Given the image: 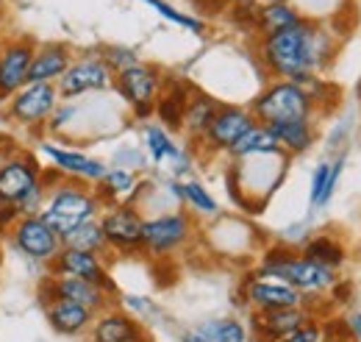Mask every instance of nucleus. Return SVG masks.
<instances>
[{
    "label": "nucleus",
    "instance_id": "obj_32",
    "mask_svg": "<svg viewBox=\"0 0 361 342\" xmlns=\"http://www.w3.org/2000/svg\"><path fill=\"white\" fill-rule=\"evenodd\" d=\"M180 201H183V204H189L195 212H200V214H217L220 212L217 201L212 198V192H209L200 181H183V184H180Z\"/></svg>",
    "mask_w": 361,
    "mask_h": 342
},
{
    "label": "nucleus",
    "instance_id": "obj_31",
    "mask_svg": "<svg viewBox=\"0 0 361 342\" xmlns=\"http://www.w3.org/2000/svg\"><path fill=\"white\" fill-rule=\"evenodd\" d=\"M145 148H147V153H150V159L156 162V165H161V162H176L180 156V148L170 139V134L161 129V126H147L145 129Z\"/></svg>",
    "mask_w": 361,
    "mask_h": 342
},
{
    "label": "nucleus",
    "instance_id": "obj_4",
    "mask_svg": "<svg viewBox=\"0 0 361 342\" xmlns=\"http://www.w3.org/2000/svg\"><path fill=\"white\" fill-rule=\"evenodd\" d=\"M317 112L314 100L295 84V81H272L253 103L250 114L259 126H278V123H298L312 120Z\"/></svg>",
    "mask_w": 361,
    "mask_h": 342
},
{
    "label": "nucleus",
    "instance_id": "obj_38",
    "mask_svg": "<svg viewBox=\"0 0 361 342\" xmlns=\"http://www.w3.org/2000/svg\"><path fill=\"white\" fill-rule=\"evenodd\" d=\"M328 172H331V165L328 162H319L312 172V187H309V204L317 209V204H319V195H322V189H325V181H328Z\"/></svg>",
    "mask_w": 361,
    "mask_h": 342
},
{
    "label": "nucleus",
    "instance_id": "obj_12",
    "mask_svg": "<svg viewBox=\"0 0 361 342\" xmlns=\"http://www.w3.org/2000/svg\"><path fill=\"white\" fill-rule=\"evenodd\" d=\"M37 45L28 37H17L0 45V100H8L14 92L28 84V67Z\"/></svg>",
    "mask_w": 361,
    "mask_h": 342
},
{
    "label": "nucleus",
    "instance_id": "obj_7",
    "mask_svg": "<svg viewBox=\"0 0 361 342\" xmlns=\"http://www.w3.org/2000/svg\"><path fill=\"white\" fill-rule=\"evenodd\" d=\"M11 242L25 259L53 261L61 251V237L47 225L39 214H25L11 225Z\"/></svg>",
    "mask_w": 361,
    "mask_h": 342
},
{
    "label": "nucleus",
    "instance_id": "obj_37",
    "mask_svg": "<svg viewBox=\"0 0 361 342\" xmlns=\"http://www.w3.org/2000/svg\"><path fill=\"white\" fill-rule=\"evenodd\" d=\"M345 170V156H339V159H334L331 162V172H328V181H325V189H322V195H319V204H317V209L319 206H325L331 198H334V192H336V184H339V175Z\"/></svg>",
    "mask_w": 361,
    "mask_h": 342
},
{
    "label": "nucleus",
    "instance_id": "obj_3",
    "mask_svg": "<svg viewBox=\"0 0 361 342\" xmlns=\"http://www.w3.org/2000/svg\"><path fill=\"white\" fill-rule=\"evenodd\" d=\"M259 276L278 278L289 287H295L300 295H317L336 287V273L317 264L303 254H292L289 248H272L264 254V261L259 267Z\"/></svg>",
    "mask_w": 361,
    "mask_h": 342
},
{
    "label": "nucleus",
    "instance_id": "obj_14",
    "mask_svg": "<svg viewBox=\"0 0 361 342\" xmlns=\"http://www.w3.org/2000/svg\"><path fill=\"white\" fill-rule=\"evenodd\" d=\"M39 295H42L45 306L50 300L61 298L81 303V306L92 309L94 314L109 306V293L106 290H100L97 284H90V281H81V278H67V276H47L42 287H39Z\"/></svg>",
    "mask_w": 361,
    "mask_h": 342
},
{
    "label": "nucleus",
    "instance_id": "obj_29",
    "mask_svg": "<svg viewBox=\"0 0 361 342\" xmlns=\"http://www.w3.org/2000/svg\"><path fill=\"white\" fill-rule=\"evenodd\" d=\"M278 151L281 148H278V142H275V136L270 134V129L256 123L228 153L233 159H245V156H262V153H278Z\"/></svg>",
    "mask_w": 361,
    "mask_h": 342
},
{
    "label": "nucleus",
    "instance_id": "obj_8",
    "mask_svg": "<svg viewBox=\"0 0 361 342\" xmlns=\"http://www.w3.org/2000/svg\"><path fill=\"white\" fill-rule=\"evenodd\" d=\"M192 237V220L183 212L159 214L142 225V248L153 256H167L183 248Z\"/></svg>",
    "mask_w": 361,
    "mask_h": 342
},
{
    "label": "nucleus",
    "instance_id": "obj_20",
    "mask_svg": "<svg viewBox=\"0 0 361 342\" xmlns=\"http://www.w3.org/2000/svg\"><path fill=\"white\" fill-rule=\"evenodd\" d=\"M42 153L53 159V167L67 175V178H75V181H100L106 175V165L97 162V159H90L78 151H70V148H59V145H50L45 142L42 145Z\"/></svg>",
    "mask_w": 361,
    "mask_h": 342
},
{
    "label": "nucleus",
    "instance_id": "obj_23",
    "mask_svg": "<svg viewBox=\"0 0 361 342\" xmlns=\"http://www.w3.org/2000/svg\"><path fill=\"white\" fill-rule=\"evenodd\" d=\"M303 17H300V11L295 8V6H289L286 0L283 3H264L262 8H259V17H256V34L264 40V37H272V34H278V31H286V28H292V25H298Z\"/></svg>",
    "mask_w": 361,
    "mask_h": 342
},
{
    "label": "nucleus",
    "instance_id": "obj_13",
    "mask_svg": "<svg viewBox=\"0 0 361 342\" xmlns=\"http://www.w3.org/2000/svg\"><path fill=\"white\" fill-rule=\"evenodd\" d=\"M142 214L128 204H117L100 217V228L106 237V245L123 254H134L142 248Z\"/></svg>",
    "mask_w": 361,
    "mask_h": 342
},
{
    "label": "nucleus",
    "instance_id": "obj_33",
    "mask_svg": "<svg viewBox=\"0 0 361 342\" xmlns=\"http://www.w3.org/2000/svg\"><path fill=\"white\" fill-rule=\"evenodd\" d=\"M142 3H147L156 14H161L164 20H170V23H176L180 28H186V31H192V34H203L206 31V25H203V20H197V17H189V14H183L178 11L176 6H170L167 0H142Z\"/></svg>",
    "mask_w": 361,
    "mask_h": 342
},
{
    "label": "nucleus",
    "instance_id": "obj_5",
    "mask_svg": "<svg viewBox=\"0 0 361 342\" xmlns=\"http://www.w3.org/2000/svg\"><path fill=\"white\" fill-rule=\"evenodd\" d=\"M117 92L126 98V103L134 109L136 117H150L156 112V100L161 95V73L150 64H134L114 76Z\"/></svg>",
    "mask_w": 361,
    "mask_h": 342
},
{
    "label": "nucleus",
    "instance_id": "obj_18",
    "mask_svg": "<svg viewBox=\"0 0 361 342\" xmlns=\"http://www.w3.org/2000/svg\"><path fill=\"white\" fill-rule=\"evenodd\" d=\"M92 342H147L145 329L139 320L120 312V309H106L103 314L94 317L92 323Z\"/></svg>",
    "mask_w": 361,
    "mask_h": 342
},
{
    "label": "nucleus",
    "instance_id": "obj_45",
    "mask_svg": "<svg viewBox=\"0 0 361 342\" xmlns=\"http://www.w3.org/2000/svg\"><path fill=\"white\" fill-rule=\"evenodd\" d=\"M267 3H283V0H267Z\"/></svg>",
    "mask_w": 361,
    "mask_h": 342
},
{
    "label": "nucleus",
    "instance_id": "obj_40",
    "mask_svg": "<svg viewBox=\"0 0 361 342\" xmlns=\"http://www.w3.org/2000/svg\"><path fill=\"white\" fill-rule=\"evenodd\" d=\"M20 220V212L14 206H0V234L3 231H11V225Z\"/></svg>",
    "mask_w": 361,
    "mask_h": 342
},
{
    "label": "nucleus",
    "instance_id": "obj_34",
    "mask_svg": "<svg viewBox=\"0 0 361 342\" xmlns=\"http://www.w3.org/2000/svg\"><path fill=\"white\" fill-rule=\"evenodd\" d=\"M100 59L106 61V67L117 76V73H123V70H128V67H134L139 64V59H136V53L131 47H106L103 53H100Z\"/></svg>",
    "mask_w": 361,
    "mask_h": 342
},
{
    "label": "nucleus",
    "instance_id": "obj_17",
    "mask_svg": "<svg viewBox=\"0 0 361 342\" xmlns=\"http://www.w3.org/2000/svg\"><path fill=\"white\" fill-rule=\"evenodd\" d=\"M312 314L306 306H292V309H270V312H256L253 314V331L259 342H281L286 334L309 323Z\"/></svg>",
    "mask_w": 361,
    "mask_h": 342
},
{
    "label": "nucleus",
    "instance_id": "obj_16",
    "mask_svg": "<svg viewBox=\"0 0 361 342\" xmlns=\"http://www.w3.org/2000/svg\"><path fill=\"white\" fill-rule=\"evenodd\" d=\"M245 298L256 312L292 309V306H303L306 303V298L295 287H289V284H283L278 278H267V276H250V281L245 287Z\"/></svg>",
    "mask_w": 361,
    "mask_h": 342
},
{
    "label": "nucleus",
    "instance_id": "obj_21",
    "mask_svg": "<svg viewBox=\"0 0 361 342\" xmlns=\"http://www.w3.org/2000/svg\"><path fill=\"white\" fill-rule=\"evenodd\" d=\"M47 323L53 331L64 334V337H75V334H84L87 329H92L94 323V312L81 306V303H73V300H50L45 306Z\"/></svg>",
    "mask_w": 361,
    "mask_h": 342
},
{
    "label": "nucleus",
    "instance_id": "obj_44",
    "mask_svg": "<svg viewBox=\"0 0 361 342\" xmlns=\"http://www.w3.org/2000/svg\"><path fill=\"white\" fill-rule=\"evenodd\" d=\"M0 267H3V248H0Z\"/></svg>",
    "mask_w": 361,
    "mask_h": 342
},
{
    "label": "nucleus",
    "instance_id": "obj_41",
    "mask_svg": "<svg viewBox=\"0 0 361 342\" xmlns=\"http://www.w3.org/2000/svg\"><path fill=\"white\" fill-rule=\"evenodd\" d=\"M228 3H231V0H195V6H197L200 11H206V14H220V11H226Z\"/></svg>",
    "mask_w": 361,
    "mask_h": 342
},
{
    "label": "nucleus",
    "instance_id": "obj_24",
    "mask_svg": "<svg viewBox=\"0 0 361 342\" xmlns=\"http://www.w3.org/2000/svg\"><path fill=\"white\" fill-rule=\"evenodd\" d=\"M217 109H220V103L217 100H212L209 95H192L189 98V103H186V109H183V120H180V129L186 131V134H192L195 139H200L206 129L212 126V120H214V114H217Z\"/></svg>",
    "mask_w": 361,
    "mask_h": 342
},
{
    "label": "nucleus",
    "instance_id": "obj_42",
    "mask_svg": "<svg viewBox=\"0 0 361 342\" xmlns=\"http://www.w3.org/2000/svg\"><path fill=\"white\" fill-rule=\"evenodd\" d=\"M345 326H348L350 337H353L356 342H361V312H350L348 320H345Z\"/></svg>",
    "mask_w": 361,
    "mask_h": 342
},
{
    "label": "nucleus",
    "instance_id": "obj_27",
    "mask_svg": "<svg viewBox=\"0 0 361 342\" xmlns=\"http://www.w3.org/2000/svg\"><path fill=\"white\" fill-rule=\"evenodd\" d=\"M61 248H73V251H87V254H100L106 251V237L100 228V220H87L81 225H75L73 231H67L61 237Z\"/></svg>",
    "mask_w": 361,
    "mask_h": 342
},
{
    "label": "nucleus",
    "instance_id": "obj_36",
    "mask_svg": "<svg viewBox=\"0 0 361 342\" xmlns=\"http://www.w3.org/2000/svg\"><path fill=\"white\" fill-rule=\"evenodd\" d=\"M281 342H325V334H322V326L312 317L309 323H303L300 329H295L292 334H286Z\"/></svg>",
    "mask_w": 361,
    "mask_h": 342
},
{
    "label": "nucleus",
    "instance_id": "obj_9",
    "mask_svg": "<svg viewBox=\"0 0 361 342\" xmlns=\"http://www.w3.org/2000/svg\"><path fill=\"white\" fill-rule=\"evenodd\" d=\"M111 84H114V73L106 67L100 56H81V59H73L67 73L56 81V89H59V98L75 100L87 92L109 89Z\"/></svg>",
    "mask_w": 361,
    "mask_h": 342
},
{
    "label": "nucleus",
    "instance_id": "obj_39",
    "mask_svg": "<svg viewBox=\"0 0 361 342\" xmlns=\"http://www.w3.org/2000/svg\"><path fill=\"white\" fill-rule=\"evenodd\" d=\"M126 306L134 309V312H145V314H156V303L147 298H139V295H126Z\"/></svg>",
    "mask_w": 361,
    "mask_h": 342
},
{
    "label": "nucleus",
    "instance_id": "obj_6",
    "mask_svg": "<svg viewBox=\"0 0 361 342\" xmlns=\"http://www.w3.org/2000/svg\"><path fill=\"white\" fill-rule=\"evenodd\" d=\"M56 106H59V89H56V84H25L20 92H14L8 98L6 117L14 120L17 126L37 129V126H45L47 120H50Z\"/></svg>",
    "mask_w": 361,
    "mask_h": 342
},
{
    "label": "nucleus",
    "instance_id": "obj_25",
    "mask_svg": "<svg viewBox=\"0 0 361 342\" xmlns=\"http://www.w3.org/2000/svg\"><path fill=\"white\" fill-rule=\"evenodd\" d=\"M189 98H192V89H189V84H183V81L170 84V89H164V92L159 95V100H156V114H159V120H161L167 129H176V131L180 129L183 109H186Z\"/></svg>",
    "mask_w": 361,
    "mask_h": 342
},
{
    "label": "nucleus",
    "instance_id": "obj_43",
    "mask_svg": "<svg viewBox=\"0 0 361 342\" xmlns=\"http://www.w3.org/2000/svg\"><path fill=\"white\" fill-rule=\"evenodd\" d=\"M183 342H209V340H203V337L192 329V331H186V334H183Z\"/></svg>",
    "mask_w": 361,
    "mask_h": 342
},
{
    "label": "nucleus",
    "instance_id": "obj_35",
    "mask_svg": "<svg viewBox=\"0 0 361 342\" xmlns=\"http://www.w3.org/2000/svg\"><path fill=\"white\" fill-rule=\"evenodd\" d=\"M228 14H231V20L236 23V25H242V28H256V17H259V3L256 0H231L228 3Z\"/></svg>",
    "mask_w": 361,
    "mask_h": 342
},
{
    "label": "nucleus",
    "instance_id": "obj_2",
    "mask_svg": "<svg viewBox=\"0 0 361 342\" xmlns=\"http://www.w3.org/2000/svg\"><path fill=\"white\" fill-rule=\"evenodd\" d=\"M100 206L103 204H100V198H97L94 189L84 187L75 178H70V181H64L59 187H47V198L45 204H42L39 217L45 220L59 237H64L75 225H81L87 220H97Z\"/></svg>",
    "mask_w": 361,
    "mask_h": 342
},
{
    "label": "nucleus",
    "instance_id": "obj_19",
    "mask_svg": "<svg viewBox=\"0 0 361 342\" xmlns=\"http://www.w3.org/2000/svg\"><path fill=\"white\" fill-rule=\"evenodd\" d=\"M70 64H73V53L67 45H39L34 50V59L28 67V84H56L67 73Z\"/></svg>",
    "mask_w": 361,
    "mask_h": 342
},
{
    "label": "nucleus",
    "instance_id": "obj_22",
    "mask_svg": "<svg viewBox=\"0 0 361 342\" xmlns=\"http://www.w3.org/2000/svg\"><path fill=\"white\" fill-rule=\"evenodd\" d=\"M270 134L275 136L278 148L286 153V156H298V153H306L317 139V131L312 120H298V123H278V126H267Z\"/></svg>",
    "mask_w": 361,
    "mask_h": 342
},
{
    "label": "nucleus",
    "instance_id": "obj_26",
    "mask_svg": "<svg viewBox=\"0 0 361 342\" xmlns=\"http://www.w3.org/2000/svg\"><path fill=\"white\" fill-rule=\"evenodd\" d=\"M303 256L317 261V264H322V267H328V270H339L342 264H345V245L336 240V237H331V234H319L314 240H309L306 242V248H303Z\"/></svg>",
    "mask_w": 361,
    "mask_h": 342
},
{
    "label": "nucleus",
    "instance_id": "obj_10",
    "mask_svg": "<svg viewBox=\"0 0 361 342\" xmlns=\"http://www.w3.org/2000/svg\"><path fill=\"white\" fill-rule=\"evenodd\" d=\"M256 126V117L250 114V109H242V106H220L212 126L206 129V134L197 139L203 142V148L209 153H228L247 131Z\"/></svg>",
    "mask_w": 361,
    "mask_h": 342
},
{
    "label": "nucleus",
    "instance_id": "obj_1",
    "mask_svg": "<svg viewBox=\"0 0 361 342\" xmlns=\"http://www.w3.org/2000/svg\"><path fill=\"white\" fill-rule=\"evenodd\" d=\"M331 50V34L309 20H300L298 25L259 42V56L267 73L281 81H295L306 73H317L322 64H328Z\"/></svg>",
    "mask_w": 361,
    "mask_h": 342
},
{
    "label": "nucleus",
    "instance_id": "obj_28",
    "mask_svg": "<svg viewBox=\"0 0 361 342\" xmlns=\"http://www.w3.org/2000/svg\"><path fill=\"white\" fill-rule=\"evenodd\" d=\"M136 175L126 167H114V170H106V175L97 181V198L100 204H114L120 198H131V192L136 189Z\"/></svg>",
    "mask_w": 361,
    "mask_h": 342
},
{
    "label": "nucleus",
    "instance_id": "obj_30",
    "mask_svg": "<svg viewBox=\"0 0 361 342\" xmlns=\"http://www.w3.org/2000/svg\"><path fill=\"white\" fill-rule=\"evenodd\" d=\"M203 340L209 342H245L247 340V331L239 320H231V317H214V320H203L197 329H195Z\"/></svg>",
    "mask_w": 361,
    "mask_h": 342
},
{
    "label": "nucleus",
    "instance_id": "obj_11",
    "mask_svg": "<svg viewBox=\"0 0 361 342\" xmlns=\"http://www.w3.org/2000/svg\"><path fill=\"white\" fill-rule=\"evenodd\" d=\"M50 276H67V278H81L97 284L100 290H106L109 295L117 293V284L111 281L106 264L100 261L97 254H87V251H73V248H61L59 256L50 261Z\"/></svg>",
    "mask_w": 361,
    "mask_h": 342
},
{
    "label": "nucleus",
    "instance_id": "obj_15",
    "mask_svg": "<svg viewBox=\"0 0 361 342\" xmlns=\"http://www.w3.org/2000/svg\"><path fill=\"white\" fill-rule=\"evenodd\" d=\"M37 184H42V167L31 159H8L0 165V206H17Z\"/></svg>",
    "mask_w": 361,
    "mask_h": 342
}]
</instances>
